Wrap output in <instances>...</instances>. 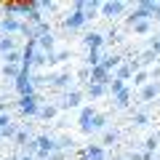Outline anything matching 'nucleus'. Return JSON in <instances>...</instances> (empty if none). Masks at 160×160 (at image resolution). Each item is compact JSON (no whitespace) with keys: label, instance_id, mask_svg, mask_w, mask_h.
I'll return each mask as SVG.
<instances>
[{"label":"nucleus","instance_id":"nucleus-9","mask_svg":"<svg viewBox=\"0 0 160 160\" xmlns=\"http://www.w3.org/2000/svg\"><path fill=\"white\" fill-rule=\"evenodd\" d=\"M83 43H86V48H91V51H99L102 43H104V38H102L99 32H88L86 38H83Z\"/></svg>","mask_w":160,"mask_h":160},{"label":"nucleus","instance_id":"nucleus-21","mask_svg":"<svg viewBox=\"0 0 160 160\" xmlns=\"http://www.w3.org/2000/svg\"><path fill=\"white\" fill-rule=\"evenodd\" d=\"M158 147H160V136H149L147 142H144V149H147V155H152Z\"/></svg>","mask_w":160,"mask_h":160},{"label":"nucleus","instance_id":"nucleus-25","mask_svg":"<svg viewBox=\"0 0 160 160\" xmlns=\"http://www.w3.org/2000/svg\"><path fill=\"white\" fill-rule=\"evenodd\" d=\"M88 64H91V67H99V64H102V53H99V51H91V56H88Z\"/></svg>","mask_w":160,"mask_h":160},{"label":"nucleus","instance_id":"nucleus-7","mask_svg":"<svg viewBox=\"0 0 160 160\" xmlns=\"http://www.w3.org/2000/svg\"><path fill=\"white\" fill-rule=\"evenodd\" d=\"M136 67H139V62H133V59L128 64H120V67H118V80H120V83H126V80L133 75V69H136Z\"/></svg>","mask_w":160,"mask_h":160},{"label":"nucleus","instance_id":"nucleus-30","mask_svg":"<svg viewBox=\"0 0 160 160\" xmlns=\"http://www.w3.org/2000/svg\"><path fill=\"white\" fill-rule=\"evenodd\" d=\"M112 160H120V158H112Z\"/></svg>","mask_w":160,"mask_h":160},{"label":"nucleus","instance_id":"nucleus-6","mask_svg":"<svg viewBox=\"0 0 160 160\" xmlns=\"http://www.w3.org/2000/svg\"><path fill=\"white\" fill-rule=\"evenodd\" d=\"M19 107H22L24 115H38V99L35 96H22V102H19Z\"/></svg>","mask_w":160,"mask_h":160},{"label":"nucleus","instance_id":"nucleus-1","mask_svg":"<svg viewBox=\"0 0 160 160\" xmlns=\"http://www.w3.org/2000/svg\"><path fill=\"white\" fill-rule=\"evenodd\" d=\"M16 91L22 96H35V86H32V78H29V69H24L16 78Z\"/></svg>","mask_w":160,"mask_h":160},{"label":"nucleus","instance_id":"nucleus-23","mask_svg":"<svg viewBox=\"0 0 160 160\" xmlns=\"http://www.w3.org/2000/svg\"><path fill=\"white\" fill-rule=\"evenodd\" d=\"M115 142H118V133H115V131H104L102 133V144L109 147V144H115Z\"/></svg>","mask_w":160,"mask_h":160},{"label":"nucleus","instance_id":"nucleus-16","mask_svg":"<svg viewBox=\"0 0 160 160\" xmlns=\"http://www.w3.org/2000/svg\"><path fill=\"white\" fill-rule=\"evenodd\" d=\"M56 112H59V107L48 104V107H40V109H38V118H43V120H51V118H53Z\"/></svg>","mask_w":160,"mask_h":160},{"label":"nucleus","instance_id":"nucleus-12","mask_svg":"<svg viewBox=\"0 0 160 160\" xmlns=\"http://www.w3.org/2000/svg\"><path fill=\"white\" fill-rule=\"evenodd\" d=\"M0 51H3V53H11V51H16V40H13L11 35L0 38Z\"/></svg>","mask_w":160,"mask_h":160},{"label":"nucleus","instance_id":"nucleus-14","mask_svg":"<svg viewBox=\"0 0 160 160\" xmlns=\"http://www.w3.org/2000/svg\"><path fill=\"white\" fill-rule=\"evenodd\" d=\"M88 93H91V99H99V96H104V93H109V91H107V86H99V83H88Z\"/></svg>","mask_w":160,"mask_h":160},{"label":"nucleus","instance_id":"nucleus-29","mask_svg":"<svg viewBox=\"0 0 160 160\" xmlns=\"http://www.w3.org/2000/svg\"><path fill=\"white\" fill-rule=\"evenodd\" d=\"M38 160H48V158H38Z\"/></svg>","mask_w":160,"mask_h":160},{"label":"nucleus","instance_id":"nucleus-19","mask_svg":"<svg viewBox=\"0 0 160 160\" xmlns=\"http://www.w3.org/2000/svg\"><path fill=\"white\" fill-rule=\"evenodd\" d=\"M24 72V67H13V64H3V75L6 78H19Z\"/></svg>","mask_w":160,"mask_h":160},{"label":"nucleus","instance_id":"nucleus-17","mask_svg":"<svg viewBox=\"0 0 160 160\" xmlns=\"http://www.w3.org/2000/svg\"><path fill=\"white\" fill-rule=\"evenodd\" d=\"M22 62H24V53H22V51H11V53H6V64H13V67H19Z\"/></svg>","mask_w":160,"mask_h":160},{"label":"nucleus","instance_id":"nucleus-28","mask_svg":"<svg viewBox=\"0 0 160 160\" xmlns=\"http://www.w3.org/2000/svg\"><path fill=\"white\" fill-rule=\"evenodd\" d=\"M19 160H35V158H29V155H24V158H19Z\"/></svg>","mask_w":160,"mask_h":160},{"label":"nucleus","instance_id":"nucleus-4","mask_svg":"<svg viewBox=\"0 0 160 160\" xmlns=\"http://www.w3.org/2000/svg\"><path fill=\"white\" fill-rule=\"evenodd\" d=\"M160 96V80H152L147 86H142V102H152Z\"/></svg>","mask_w":160,"mask_h":160},{"label":"nucleus","instance_id":"nucleus-2","mask_svg":"<svg viewBox=\"0 0 160 160\" xmlns=\"http://www.w3.org/2000/svg\"><path fill=\"white\" fill-rule=\"evenodd\" d=\"M35 144H38V155H35V158H48V155L56 149V142H53L51 136H38Z\"/></svg>","mask_w":160,"mask_h":160},{"label":"nucleus","instance_id":"nucleus-15","mask_svg":"<svg viewBox=\"0 0 160 160\" xmlns=\"http://www.w3.org/2000/svg\"><path fill=\"white\" fill-rule=\"evenodd\" d=\"M128 102H131V91H128V88H123L120 93H115V104H118V107H128Z\"/></svg>","mask_w":160,"mask_h":160},{"label":"nucleus","instance_id":"nucleus-3","mask_svg":"<svg viewBox=\"0 0 160 160\" xmlns=\"http://www.w3.org/2000/svg\"><path fill=\"white\" fill-rule=\"evenodd\" d=\"M80 102H83V93H80V91H67L59 107H62V109H72V107H80Z\"/></svg>","mask_w":160,"mask_h":160},{"label":"nucleus","instance_id":"nucleus-27","mask_svg":"<svg viewBox=\"0 0 160 160\" xmlns=\"http://www.w3.org/2000/svg\"><path fill=\"white\" fill-rule=\"evenodd\" d=\"M78 78H80V80H88V78H91V69H80Z\"/></svg>","mask_w":160,"mask_h":160},{"label":"nucleus","instance_id":"nucleus-8","mask_svg":"<svg viewBox=\"0 0 160 160\" xmlns=\"http://www.w3.org/2000/svg\"><path fill=\"white\" fill-rule=\"evenodd\" d=\"M80 158H83V160H107V152H104L102 147H96V144H91Z\"/></svg>","mask_w":160,"mask_h":160},{"label":"nucleus","instance_id":"nucleus-13","mask_svg":"<svg viewBox=\"0 0 160 160\" xmlns=\"http://www.w3.org/2000/svg\"><path fill=\"white\" fill-rule=\"evenodd\" d=\"M107 128V115H93L91 118V131H104Z\"/></svg>","mask_w":160,"mask_h":160},{"label":"nucleus","instance_id":"nucleus-18","mask_svg":"<svg viewBox=\"0 0 160 160\" xmlns=\"http://www.w3.org/2000/svg\"><path fill=\"white\" fill-rule=\"evenodd\" d=\"M147 83H149V72H147V69H139V72L133 75V86L142 88V86H147Z\"/></svg>","mask_w":160,"mask_h":160},{"label":"nucleus","instance_id":"nucleus-10","mask_svg":"<svg viewBox=\"0 0 160 160\" xmlns=\"http://www.w3.org/2000/svg\"><path fill=\"white\" fill-rule=\"evenodd\" d=\"M83 22H86L83 11H78V8H75V13L67 19V22H64V27H67V29H78V27H83Z\"/></svg>","mask_w":160,"mask_h":160},{"label":"nucleus","instance_id":"nucleus-11","mask_svg":"<svg viewBox=\"0 0 160 160\" xmlns=\"http://www.w3.org/2000/svg\"><path fill=\"white\" fill-rule=\"evenodd\" d=\"M131 29H133L136 35H149V32H152V22H147V19H139V22L131 24Z\"/></svg>","mask_w":160,"mask_h":160},{"label":"nucleus","instance_id":"nucleus-26","mask_svg":"<svg viewBox=\"0 0 160 160\" xmlns=\"http://www.w3.org/2000/svg\"><path fill=\"white\" fill-rule=\"evenodd\" d=\"M48 160H67V155H64V152H59V149H53V152L48 155Z\"/></svg>","mask_w":160,"mask_h":160},{"label":"nucleus","instance_id":"nucleus-5","mask_svg":"<svg viewBox=\"0 0 160 160\" xmlns=\"http://www.w3.org/2000/svg\"><path fill=\"white\" fill-rule=\"evenodd\" d=\"M99 11H102V16H118V13H123L126 11V3H102L99 6Z\"/></svg>","mask_w":160,"mask_h":160},{"label":"nucleus","instance_id":"nucleus-20","mask_svg":"<svg viewBox=\"0 0 160 160\" xmlns=\"http://www.w3.org/2000/svg\"><path fill=\"white\" fill-rule=\"evenodd\" d=\"M102 67L107 69V72H109V69H115V67H120V56H115V53H112V56L102 59Z\"/></svg>","mask_w":160,"mask_h":160},{"label":"nucleus","instance_id":"nucleus-24","mask_svg":"<svg viewBox=\"0 0 160 160\" xmlns=\"http://www.w3.org/2000/svg\"><path fill=\"white\" fill-rule=\"evenodd\" d=\"M133 123H136V126H147V123H149V115L147 112H136V115H133Z\"/></svg>","mask_w":160,"mask_h":160},{"label":"nucleus","instance_id":"nucleus-22","mask_svg":"<svg viewBox=\"0 0 160 160\" xmlns=\"http://www.w3.org/2000/svg\"><path fill=\"white\" fill-rule=\"evenodd\" d=\"M69 147H72V139L62 133V136L56 139V149H59V152H64V149H69Z\"/></svg>","mask_w":160,"mask_h":160}]
</instances>
